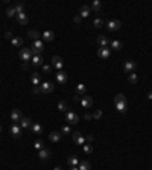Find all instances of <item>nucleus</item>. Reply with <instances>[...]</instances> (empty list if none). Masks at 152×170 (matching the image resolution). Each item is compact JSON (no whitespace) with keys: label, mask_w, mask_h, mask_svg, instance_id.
Wrapping results in <instances>:
<instances>
[{"label":"nucleus","mask_w":152,"mask_h":170,"mask_svg":"<svg viewBox=\"0 0 152 170\" xmlns=\"http://www.w3.org/2000/svg\"><path fill=\"white\" fill-rule=\"evenodd\" d=\"M32 56H37V55H41V52L44 50V44L41 40H37V41H34V44H32Z\"/></svg>","instance_id":"nucleus-1"},{"label":"nucleus","mask_w":152,"mask_h":170,"mask_svg":"<svg viewBox=\"0 0 152 170\" xmlns=\"http://www.w3.org/2000/svg\"><path fill=\"white\" fill-rule=\"evenodd\" d=\"M135 69H137L135 61H125V64H123V70H125V73H134Z\"/></svg>","instance_id":"nucleus-2"},{"label":"nucleus","mask_w":152,"mask_h":170,"mask_svg":"<svg viewBox=\"0 0 152 170\" xmlns=\"http://www.w3.org/2000/svg\"><path fill=\"white\" fill-rule=\"evenodd\" d=\"M65 120H67L70 125L79 123V117L76 115V112H73V111H67V114H65Z\"/></svg>","instance_id":"nucleus-3"},{"label":"nucleus","mask_w":152,"mask_h":170,"mask_svg":"<svg viewBox=\"0 0 152 170\" xmlns=\"http://www.w3.org/2000/svg\"><path fill=\"white\" fill-rule=\"evenodd\" d=\"M107 28H108V31H111V32H113V31H119V29L122 28V23L119 22V20H111V22L107 23Z\"/></svg>","instance_id":"nucleus-4"},{"label":"nucleus","mask_w":152,"mask_h":170,"mask_svg":"<svg viewBox=\"0 0 152 170\" xmlns=\"http://www.w3.org/2000/svg\"><path fill=\"white\" fill-rule=\"evenodd\" d=\"M31 58H32V50L31 49H22L20 50V59H23L24 62H28Z\"/></svg>","instance_id":"nucleus-5"},{"label":"nucleus","mask_w":152,"mask_h":170,"mask_svg":"<svg viewBox=\"0 0 152 170\" xmlns=\"http://www.w3.org/2000/svg\"><path fill=\"white\" fill-rule=\"evenodd\" d=\"M111 55V50L108 49V47H101V49L97 50V56L102 58V59H108Z\"/></svg>","instance_id":"nucleus-6"},{"label":"nucleus","mask_w":152,"mask_h":170,"mask_svg":"<svg viewBox=\"0 0 152 170\" xmlns=\"http://www.w3.org/2000/svg\"><path fill=\"white\" fill-rule=\"evenodd\" d=\"M11 135L14 138H20V137H22V128H20V125L14 123L11 126Z\"/></svg>","instance_id":"nucleus-7"},{"label":"nucleus","mask_w":152,"mask_h":170,"mask_svg":"<svg viewBox=\"0 0 152 170\" xmlns=\"http://www.w3.org/2000/svg\"><path fill=\"white\" fill-rule=\"evenodd\" d=\"M53 85H52V82H44L43 85H40V91L41 93H44V94H49V93H52L53 91Z\"/></svg>","instance_id":"nucleus-8"},{"label":"nucleus","mask_w":152,"mask_h":170,"mask_svg":"<svg viewBox=\"0 0 152 170\" xmlns=\"http://www.w3.org/2000/svg\"><path fill=\"white\" fill-rule=\"evenodd\" d=\"M50 156H52V152L49 151V149H41V151H38V158H40V160L47 161Z\"/></svg>","instance_id":"nucleus-9"},{"label":"nucleus","mask_w":152,"mask_h":170,"mask_svg":"<svg viewBox=\"0 0 152 170\" xmlns=\"http://www.w3.org/2000/svg\"><path fill=\"white\" fill-rule=\"evenodd\" d=\"M52 67H55V69L59 71L62 69V58L61 56H53L52 58Z\"/></svg>","instance_id":"nucleus-10"},{"label":"nucleus","mask_w":152,"mask_h":170,"mask_svg":"<svg viewBox=\"0 0 152 170\" xmlns=\"http://www.w3.org/2000/svg\"><path fill=\"white\" fill-rule=\"evenodd\" d=\"M81 105H82V108H91V105H93V99L85 94V96L81 97Z\"/></svg>","instance_id":"nucleus-11"},{"label":"nucleus","mask_w":152,"mask_h":170,"mask_svg":"<svg viewBox=\"0 0 152 170\" xmlns=\"http://www.w3.org/2000/svg\"><path fill=\"white\" fill-rule=\"evenodd\" d=\"M71 137H73V141L76 143L78 146H82V144H84L85 138L82 137V134H81V132H73V134H71Z\"/></svg>","instance_id":"nucleus-12"},{"label":"nucleus","mask_w":152,"mask_h":170,"mask_svg":"<svg viewBox=\"0 0 152 170\" xmlns=\"http://www.w3.org/2000/svg\"><path fill=\"white\" fill-rule=\"evenodd\" d=\"M22 119H23V115H22V112H20V110H12V112H11V120L12 121L20 123V120Z\"/></svg>","instance_id":"nucleus-13"},{"label":"nucleus","mask_w":152,"mask_h":170,"mask_svg":"<svg viewBox=\"0 0 152 170\" xmlns=\"http://www.w3.org/2000/svg\"><path fill=\"white\" fill-rule=\"evenodd\" d=\"M90 14H91V8H90L88 5H82L81 9H79V15L84 18V17H88Z\"/></svg>","instance_id":"nucleus-14"},{"label":"nucleus","mask_w":152,"mask_h":170,"mask_svg":"<svg viewBox=\"0 0 152 170\" xmlns=\"http://www.w3.org/2000/svg\"><path fill=\"white\" fill-rule=\"evenodd\" d=\"M56 80H58V82L59 84H65V82H67V73H64L62 70H59L58 73H56Z\"/></svg>","instance_id":"nucleus-15"},{"label":"nucleus","mask_w":152,"mask_h":170,"mask_svg":"<svg viewBox=\"0 0 152 170\" xmlns=\"http://www.w3.org/2000/svg\"><path fill=\"white\" fill-rule=\"evenodd\" d=\"M32 65L34 67H40V65H44V59L41 55H37V56H32Z\"/></svg>","instance_id":"nucleus-16"},{"label":"nucleus","mask_w":152,"mask_h":170,"mask_svg":"<svg viewBox=\"0 0 152 170\" xmlns=\"http://www.w3.org/2000/svg\"><path fill=\"white\" fill-rule=\"evenodd\" d=\"M96 41H97V44L101 46V47H107V46L110 44V40H108L107 37H105V35L97 37V40H96Z\"/></svg>","instance_id":"nucleus-17"},{"label":"nucleus","mask_w":152,"mask_h":170,"mask_svg":"<svg viewBox=\"0 0 152 170\" xmlns=\"http://www.w3.org/2000/svg\"><path fill=\"white\" fill-rule=\"evenodd\" d=\"M29 126H32V120L29 117H23L22 120H20V128H22V129H26Z\"/></svg>","instance_id":"nucleus-18"},{"label":"nucleus","mask_w":152,"mask_h":170,"mask_svg":"<svg viewBox=\"0 0 152 170\" xmlns=\"http://www.w3.org/2000/svg\"><path fill=\"white\" fill-rule=\"evenodd\" d=\"M61 132H58V131H53V132H50V135H49V140L50 141H53V143H58L59 140H61Z\"/></svg>","instance_id":"nucleus-19"},{"label":"nucleus","mask_w":152,"mask_h":170,"mask_svg":"<svg viewBox=\"0 0 152 170\" xmlns=\"http://www.w3.org/2000/svg\"><path fill=\"white\" fill-rule=\"evenodd\" d=\"M17 22L20 23V24H28V22H29V17L24 14H17Z\"/></svg>","instance_id":"nucleus-20"},{"label":"nucleus","mask_w":152,"mask_h":170,"mask_svg":"<svg viewBox=\"0 0 152 170\" xmlns=\"http://www.w3.org/2000/svg\"><path fill=\"white\" fill-rule=\"evenodd\" d=\"M122 47H123V44H122V41H119V40H113V41H111V49L113 50H122Z\"/></svg>","instance_id":"nucleus-21"},{"label":"nucleus","mask_w":152,"mask_h":170,"mask_svg":"<svg viewBox=\"0 0 152 170\" xmlns=\"http://www.w3.org/2000/svg\"><path fill=\"white\" fill-rule=\"evenodd\" d=\"M90 8H91V11H94V12H99V11L102 9V3L99 2V0H94V2L91 3V6H90Z\"/></svg>","instance_id":"nucleus-22"},{"label":"nucleus","mask_w":152,"mask_h":170,"mask_svg":"<svg viewBox=\"0 0 152 170\" xmlns=\"http://www.w3.org/2000/svg\"><path fill=\"white\" fill-rule=\"evenodd\" d=\"M58 110L61 111V112H67V111H69V105L65 103L64 100H59V102H58Z\"/></svg>","instance_id":"nucleus-23"},{"label":"nucleus","mask_w":152,"mask_h":170,"mask_svg":"<svg viewBox=\"0 0 152 170\" xmlns=\"http://www.w3.org/2000/svg\"><path fill=\"white\" fill-rule=\"evenodd\" d=\"M53 38H55V35H53V32H52V31H46L43 33V40H44V41H52Z\"/></svg>","instance_id":"nucleus-24"},{"label":"nucleus","mask_w":152,"mask_h":170,"mask_svg":"<svg viewBox=\"0 0 152 170\" xmlns=\"http://www.w3.org/2000/svg\"><path fill=\"white\" fill-rule=\"evenodd\" d=\"M69 162V166L70 167H78L79 166V160H78V156H70V158L67 160Z\"/></svg>","instance_id":"nucleus-25"},{"label":"nucleus","mask_w":152,"mask_h":170,"mask_svg":"<svg viewBox=\"0 0 152 170\" xmlns=\"http://www.w3.org/2000/svg\"><path fill=\"white\" fill-rule=\"evenodd\" d=\"M11 43L14 44L15 47H22L23 46V38L22 37H14V38L11 40Z\"/></svg>","instance_id":"nucleus-26"},{"label":"nucleus","mask_w":152,"mask_h":170,"mask_svg":"<svg viewBox=\"0 0 152 170\" xmlns=\"http://www.w3.org/2000/svg\"><path fill=\"white\" fill-rule=\"evenodd\" d=\"M31 82H32V85L34 87H37L38 84H40V73H32V78H31Z\"/></svg>","instance_id":"nucleus-27"},{"label":"nucleus","mask_w":152,"mask_h":170,"mask_svg":"<svg viewBox=\"0 0 152 170\" xmlns=\"http://www.w3.org/2000/svg\"><path fill=\"white\" fill-rule=\"evenodd\" d=\"M76 94L78 96H85V85L84 84H78L76 85Z\"/></svg>","instance_id":"nucleus-28"},{"label":"nucleus","mask_w":152,"mask_h":170,"mask_svg":"<svg viewBox=\"0 0 152 170\" xmlns=\"http://www.w3.org/2000/svg\"><path fill=\"white\" fill-rule=\"evenodd\" d=\"M116 108H117V111L119 112H126V102H120V103H114Z\"/></svg>","instance_id":"nucleus-29"},{"label":"nucleus","mask_w":152,"mask_h":170,"mask_svg":"<svg viewBox=\"0 0 152 170\" xmlns=\"http://www.w3.org/2000/svg\"><path fill=\"white\" fill-rule=\"evenodd\" d=\"M79 170H91V166H90V162L88 161H81L79 162V166H78Z\"/></svg>","instance_id":"nucleus-30"},{"label":"nucleus","mask_w":152,"mask_h":170,"mask_svg":"<svg viewBox=\"0 0 152 170\" xmlns=\"http://www.w3.org/2000/svg\"><path fill=\"white\" fill-rule=\"evenodd\" d=\"M14 9H15L17 14H23V12H24V5L22 2H18V3L14 5Z\"/></svg>","instance_id":"nucleus-31"},{"label":"nucleus","mask_w":152,"mask_h":170,"mask_svg":"<svg viewBox=\"0 0 152 170\" xmlns=\"http://www.w3.org/2000/svg\"><path fill=\"white\" fill-rule=\"evenodd\" d=\"M32 132H34V134H41L43 132V126L40 123H34V125H32Z\"/></svg>","instance_id":"nucleus-32"},{"label":"nucleus","mask_w":152,"mask_h":170,"mask_svg":"<svg viewBox=\"0 0 152 170\" xmlns=\"http://www.w3.org/2000/svg\"><path fill=\"white\" fill-rule=\"evenodd\" d=\"M128 80H129V84H137V82H138V76H137V73H129Z\"/></svg>","instance_id":"nucleus-33"},{"label":"nucleus","mask_w":152,"mask_h":170,"mask_svg":"<svg viewBox=\"0 0 152 170\" xmlns=\"http://www.w3.org/2000/svg\"><path fill=\"white\" fill-rule=\"evenodd\" d=\"M120 102H126V97H125L122 93H119L116 96V99H114V103H120Z\"/></svg>","instance_id":"nucleus-34"},{"label":"nucleus","mask_w":152,"mask_h":170,"mask_svg":"<svg viewBox=\"0 0 152 170\" xmlns=\"http://www.w3.org/2000/svg\"><path fill=\"white\" fill-rule=\"evenodd\" d=\"M28 37H31L32 40H35V41H37V40L40 38V33H38L37 31H29V32H28Z\"/></svg>","instance_id":"nucleus-35"},{"label":"nucleus","mask_w":152,"mask_h":170,"mask_svg":"<svg viewBox=\"0 0 152 170\" xmlns=\"http://www.w3.org/2000/svg\"><path fill=\"white\" fill-rule=\"evenodd\" d=\"M93 24H94V28H102V26L105 24V22L102 18H96L94 22H93Z\"/></svg>","instance_id":"nucleus-36"},{"label":"nucleus","mask_w":152,"mask_h":170,"mask_svg":"<svg viewBox=\"0 0 152 170\" xmlns=\"http://www.w3.org/2000/svg\"><path fill=\"white\" fill-rule=\"evenodd\" d=\"M34 147L37 149V151H41V149H44V143H43L41 140H38V141H35V144H34Z\"/></svg>","instance_id":"nucleus-37"},{"label":"nucleus","mask_w":152,"mask_h":170,"mask_svg":"<svg viewBox=\"0 0 152 170\" xmlns=\"http://www.w3.org/2000/svg\"><path fill=\"white\" fill-rule=\"evenodd\" d=\"M6 15H8V17H14V15H15L14 6H12V8H8V9H6Z\"/></svg>","instance_id":"nucleus-38"},{"label":"nucleus","mask_w":152,"mask_h":170,"mask_svg":"<svg viewBox=\"0 0 152 170\" xmlns=\"http://www.w3.org/2000/svg\"><path fill=\"white\" fill-rule=\"evenodd\" d=\"M43 73H46V74L52 73V65H47V64H44V65H43Z\"/></svg>","instance_id":"nucleus-39"},{"label":"nucleus","mask_w":152,"mask_h":170,"mask_svg":"<svg viewBox=\"0 0 152 170\" xmlns=\"http://www.w3.org/2000/svg\"><path fill=\"white\" fill-rule=\"evenodd\" d=\"M84 152L85 153H91L93 152V146L91 144H84Z\"/></svg>","instance_id":"nucleus-40"},{"label":"nucleus","mask_w":152,"mask_h":170,"mask_svg":"<svg viewBox=\"0 0 152 170\" xmlns=\"http://www.w3.org/2000/svg\"><path fill=\"white\" fill-rule=\"evenodd\" d=\"M102 115H103V112H102L101 110H97V111H94V114H93V119H96V120H97V119H101Z\"/></svg>","instance_id":"nucleus-41"},{"label":"nucleus","mask_w":152,"mask_h":170,"mask_svg":"<svg viewBox=\"0 0 152 170\" xmlns=\"http://www.w3.org/2000/svg\"><path fill=\"white\" fill-rule=\"evenodd\" d=\"M73 22H75L76 24H81V22H82V17H81V15H79V14H78V15H75V18H73Z\"/></svg>","instance_id":"nucleus-42"},{"label":"nucleus","mask_w":152,"mask_h":170,"mask_svg":"<svg viewBox=\"0 0 152 170\" xmlns=\"http://www.w3.org/2000/svg\"><path fill=\"white\" fill-rule=\"evenodd\" d=\"M61 132H62V134H70V128H69V126H62Z\"/></svg>","instance_id":"nucleus-43"},{"label":"nucleus","mask_w":152,"mask_h":170,"mask_svg":"<svg viewBox=\"0 0 152 170\" xmlns=\"http://www.w3.org/2000/svg\"><path fill=\"white\" fill-rule=\"evenodd\" d=\"M29 67H31V64H29V62H23V64H22V69H23V70H28Z\"/></svg>","instance_id":"nucleus-44"},{"label":"nucleus","mask_w":152,"mask_h":170,"mask_svg":"<svg viewBox=\"0 0 152 170\" xmlns=\"http://www.w3.org/2000/svg\"><path fill=\"white\" fill-rule=\"evenodd\" d=\"M84 117H85V120H91V119H93V115H91V114H88V112H87V114L84 115Z\"/></svg>","instance_id":"nucleus-45"},{"label":"nucleus","mask_w":152,"mask_h":170,"mask_svg":"<svg viewBox=\"0 0 152 170\" xmlns=\"http://www.w3.org/2000/svg\"><path fill=\"white\" fill-rule=\"evenodd\" d=\"M32 91H34V93H40V87H38V85L34 87V88H32Z\"/></svg>","instance_id":"nucleus-46"},{"label":"nucleus","mask_w":152,"mask_h":170,"mask_svg":"<svg viewBox=\"0 0 152 170\" xmlns=\"http://www.w3.org/2000/svg\"><path fill=\"white\" fill-rule=\"evenodd\" d=\"M6 38H11V40H12V38H14V37H12V33H11L9 31H8V32H6Z\"/></svg>","instance_id":"nucleus-47"},{"label":"nucleus","mask_w":152,"mask_h":170,"mask_svg":"<svg viewBox=\"0 0 152 170\" xmlns=\"http://www.w3.org/2000/svg\"><path fill=\"white\" fill-rule=\"evenodd\" d=\"M87 140H88V141H93V140H94V137H93V135H88Z\"/></svg>","instance_id":"nucleus-48"},{"label":"nucleus","mask_w":152,"mask_h":170,"mask_svg":"<svg viewBox=\"0 0 152 170\" xmlns=\"http://www.w3.org/2000/svg\"><path fill=\"white\" fill-rule=\"evenodd\" d=\"M148 99H152V93H148Z\"/></svg>","instance_id":"nucleus-49"},{"label":"nucleus","mask_w":152,"mask_h":170,"mask_svg":"<svg viewBox=\"0 0 152 170\" xmlns=\"http://www.w3.org/2000/svg\"><path fill=\"white\" fill-rule=\"evenodd\" d=\"M55 170H62V167H59V166H56V167H55Z\"/></svg>","instance_id":"nucleus-50"},{"label":"nucleus","mask_w":152,"mask_h":170,"mask_svg":"<svg viewBox=\"0 0 152 170\" xmlns=\"http://www.w3.org/2000/svg\"><path fill=\"white\" fill-rule=\"evenodd\" d=\"M69 170H79V169H78V167H70Z\"/></svg>","instance_id":"nucleus-51"},{"label":"nucleus","mask_w":152,"mask_h":170,"mask_svg":"<svg viewBox=\"0 0 152 170\" xmlns=\"http://www.w3.org/2000/svg\"><path fill=\"white\" fill-rule=\"evenodd\" d=\"M0 132H2V126H0Z\"/></svg>","instance_id":"nucleus-52"}]
</instances>
